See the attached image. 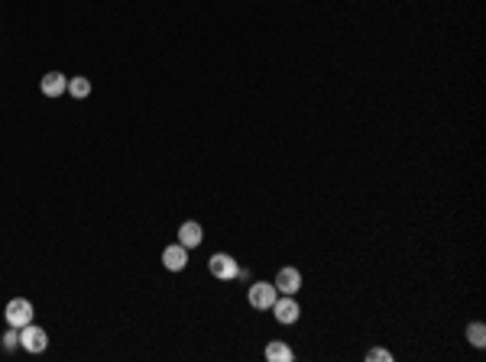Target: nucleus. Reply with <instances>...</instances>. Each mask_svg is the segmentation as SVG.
I'll return each instance as SVG.
<instances>
[{
    "mask_svg": "<svg viewBox=\"0 0 486 362\" xmlns=\"http://www.w3.org/2000/svg\"><path fill=\"white\" fill-rule=\"evenodd\" d=\"M269 311L275 314V321H279L282 327H292V324L302 317V307H298L295 294H279V298L273 301V307H269Z\"/></svg>",
    "mask_w": 486,
    "mask_h": 362,
    "instance_id": "obj_1",
    "label": "nucleus"
},
{
    "mask_svg": "<svg viewBox=\"0 0 486 362\" xmlns=\"http://www.w3.org/2000/svg\"><path fill=\"white\" fill-rule=\"evenodd\" d=\"M208 272H211L218 281H233L240 275V265L233 256H227V252H214L211 259H208Z\"/></svg>",
    "mask_w": 486,
    "mask_h": 362,
    "instance_id": "obj_2",
    "label": "nucleus"
},
{
    "mask_svg": "<svg viewBox=\"0 0 486 362\" xmlns=\"http://www.w3.org/2000/svg\"><path fill=\"white\" fill-rule=\"evenodd\" d=\"M275 298H279V291H275L273 281H253V285H250V291H247V301H250V307H253V311H269Z\"/></svg>",
    "mask_w": 486,
    "mask_h": 362,
    "instance_id": "obj_3",
    "label": "nucleus"
},
{
    "mask_svg": "<svg viewBox=\"0 0 486 362\" xmlns=\"http://www.w3.org/2000/svg\"><path fill=\"white\" fill-rule=\"evenodd\" d=\"M4 321H7V327L23 330L26 324H33V304L26 298H14L7 304V311H4Z\"/></svg>",
    "mask_w": 486,
    "mask_h": 362,
    "instance_id": "obj_4",
    "label": "nucleus"
},
{
    "mask_svg": "<svg viewBox=\"0 0 486 362\" xmlns=\"http://www.w3.org/2000/svg\"><path fill=\"white\" fill-rule=\"evenodd\" d=\"M20 346L26 349V353H46V349H49V336H46L43 327L26 324V327L20 330Z\"/></svg>",
    "mask_w": 486,
    "mask_h": 362,
    "instance_id": "obj_5",
    "label": "nucleus"
},
{
    "mask_svg": "<svg viewBox=\"0 0 486 362\" xmlns=\"http://www.w3.org/2000/svg\"><path fill=\"white\" fill-rule=\"evenodd\" d=\"M273 285L279 294H298V288H302V272H298L295 265H285V269L275 272Z\"/></svg>",
    "mask_w": 486,
    "mask_h": 362,
    "instance_id": "obj_6",
    "label": "nucleus"
},
{
    "mask_svg": "<svg viewBox=\"0 0 486 362\" xmlns=\"http://www.w3.org/2000/svg\"><path fill=\"white\" fill-rule=\"evenodd\" d=\"M39 90H43L46 98H62L65 90H69V78L62 71H46L43 81H39Z\"/></svg>",
    "mask_w": 486,
    "mask_h": 362,
    "instance_id": "obj_7",
    "label": "nucleus"
},
{
    "mask_svg": "<svg viewBox=\"0 0 486 362\" xmlns=\"http://www.w3.org/2000/svg\"><path fill=\"white\" fill-rule=\"evenodd\" d=\"M162 265L169 272H182L185 265H188V249H185L182 243H172L162 249Z\"/></svg>",
    "mask_w": 486,
    "mask_h": 362,
    "instance_id": "obj_8",
    "label": "nucleus"
},
{
    "mask_svg": "<svg viewBox=\"0 0 486 362\" xmlns=\"http://www.w3.org/2000/svg\"><path fill=\"white\" fill-rule=\"evenodd\" d=\"M201 239H205V230H201V223H198V220H185L182 227H178V243H182L185 249L201 246Z\"/></svg>",
    "mask_w": 486,
    "mask_h": 362,
    "instance_id": "obj_9",
    "label": "nucleus"
},
{
    "mask_svg": "<svg viewBox=\"0 0 486 362\" xmlns=\"http://www.w3.org/2000/svg\"><path fill=\"white\" fill-rule=\"evenodd\" d=\"M266 359L269 362H292V359H295V353H292L289 343L273 340V343H266Z\"/></svg>",
    "mask_w": 486,
    "mask_h": 362,
    "instance_id": "obj_10",
    "label": "nucleus"
},
{
    "mask_svg": "<svg viewBox=\"0 0 486 362\" xmlns=\"http://www.w3.org/2000/svg\"><path fill=\"white\" fill-rule=\"evenodd\" d=\"M69 94L75 100H85L88 94H91V81H88L85 75H75V78H69Z\"/></svg>",
    "mask_w": 486,
    "mask_h": 362,
    "instance_id": "obj_11",
    "label": "nucleus"
},
{
    "mask_svg": "<svg viewBox=\"0 0 486 362\" xmlns=\"http://www.w3.org/2000/svg\"><path fill=\"white\" fill-rule=\"evenodd\" d=\"M467 340H470V346H477V349L486 346V327H483V321L467 324Z\"/></svg>",
    "mask_w": 486,
    "mask_h": 362,
    "instance_id": "obj_12",
    "label": "nucleus"
},
{
    "mask_svg": "<svg viewBox=\"0 0 486 362\" xmlns=\"http://www.w3.org/2000/svg\"><path fill=\"white\" fill-rule=\"evenodd\" d=\"M367 362H393V353H389V349H383V346H373L367 353Z\"/></svg>",
    "mask_w": 486,
    "mask_h": 362,
    "instance_id": "obj_13",
    "label": "nucleus"
},
{
    "mask_svg": "<svg viewBox=\"0 0 486 362\" xmlns=\"http://www.w3.org/2000/svg\"><path fill=\"white\" fill-rule=\"evenodd\" d=\"M0 343H4V349H7V353H10V349H16V346H20V330L10 327L7 333H4V340H0Z\"/></svg>",
    "mask_w": 486,
    "mask_h": 362,
    "instance_id": "obj_14",
    "label": "nucleus"
}]
</instances>
